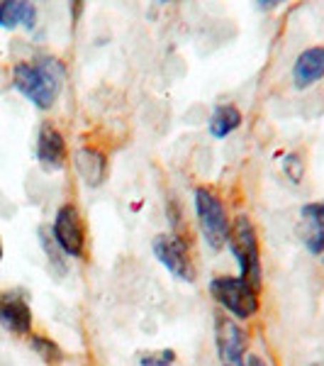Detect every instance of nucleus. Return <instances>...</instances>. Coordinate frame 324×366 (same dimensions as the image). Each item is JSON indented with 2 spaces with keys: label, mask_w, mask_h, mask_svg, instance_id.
<instances>
[{
  "label": "nucleus",
  "mask_w": 324,
  "mask_h": 366,
  "mask_svg": "<svg viewBox=\"0 0 324 366\" xmlns=\"http://www.w3.org/2000/svg\"><path fill=\"white\" fill-rule=\"evenodd\" d=\"M66 66L56 56H37L17 61L13 69V86L37 110H51L64 91Z\"/></svg>",
  "instance_id": "1"
},
{
  "label": "nucleus",
  "mask_w": 324,
  "mask_h": 366,
  "mask_svg": "<svg viewBox=\"0 0 324 366\" xmlns=\"http://www.w3.org/2000/svg\"><path fill=\"white\" fill-rule=\"evenodd\" d=\"M227 247H229V252H232V257L237 259L241 279L249 281L256 291H261V283H263L261 247H258V234L249 215L234 217Z\"/></svg>",
  "instance_id": "2"
},
{
  "label": "nucleus",
  "mask_w": 324,
  "mask_h": 366,
  "mask_svg": "<svg viewBox=\"0 0 324 366\" xmlns=\"http://www.w3.org/2000/svg\"><path fill=\"white\" fill-rule=\"evenodd\" d=\"M210 296L234 320H251L261 310L258 291L241 276H215L210 281Z\"/></svg>",
  "instance_id": "3"
},
{
  "label": "nucleus",
  "mask_w": 324,
  "mask_h": 366,
  "mask_svg": "<svg viewBox=\"0 0 324 366\" xmlns=\"http://www.w3.org/2000/svg\"><path fill=\"white\" fill-rule=\"evenodd\" d=\"M196 215H198V225L203 232L205 244L212 252H220L227 247L229 232H232V222H229L227 208L222 203V198L217 196L212 188L208 186H198L196 188Z\"/></svg>",
  "instance_id": "4"
},
{
  "label": "nucleus",
  "mask_w": 324,
  "mask_h": 366,
  "mask_svg": "<svg viewBox=\"0 0 324 366\" xmlns=\"http://www.w3.org/2000/svg\"><path fill=\"white\" fill-rule=\"evenodd\" d=\"M215 347L217 359L222 366H246L249 354V332L241 327L239 320L229 317L227 312H215Z\"/></svg>",
  "instance_id": "5"
},
{
  "label": "nucleus",
  "mask_w": 324,
  "mask_h": 366,
  "mask_svg": "<svg viewBox=\"0 0 324 366\" xmlns=\"http://www.w3.org/2000/svg\"><path fill=\"white\" fill-rule=\"evenodd\" d=\"M56 244L61 252L71 259H83L86 254V225L81 210L74 203H64L54 215V225H51Z\"/></svg>",
  "instance_id": "6"
},
{
  "label": "nucleus",
  "mask_w": 324,
  "mask_h": 366,
  "mask_svg": "<svg viewBox=\"0 0 324 366\" xmlns=\"http://www.w3.org/2000/svg\"><path fill=\"white\" fill-rule=\"evenodd\" d=\"M151 247H154L158 262L168 269V274H173L178 281L196 283L198 269H196V264H193L191 249H188L183 237H178V234H156Z\"/></svg>",
  "instance_id": "7"
},
{
  "label": "nucleus",
  "mask_w": 324,
  "mask_h": 366,
  "mask_svg": "<svg viewBox=\"0 0 324 366\" xmlns=\"http://www.w3.org/2000/svg\"><path fill=\"white\" fill-rule=\"evenodd\" d=\"M0 327L15 337L32 335V308L22 291L0 293Z\"/></svg>",
  "instance_id": "8"
},
{
  "label": "nucleus",
  "mask_w": 324,
  "mask_h": 366,
  "mask_svg": "<svg viewBox=\"0 0 324 366\" xmlns=\"http://www.w3.org/2000/svg\"><path fill=\"white\" fill-rule=\"evenodd\" d=\"M37 162L44 171H61L66 167V139L51 122H42L37 134Z\"/></svg>",
  "instance_id": "9"
},
{
  "label": "nucleus",
  "mask_w": 324,
  "mask_h": 366,
  "mask_svg": "<svg viewBox=\"0 0 324 366\" xmlns=\"http://www.w3.org/2000/svg\"><path fill=\"white\" fill-rule=\"evenodd\" d=\"M324 79V46H310L300 51L293 64V84L300 91L312 88L317 81Z\"/></svg>",
  "instance_id": "10"
},
{
  "label": "nucleus",
  "mask_w": 324,
  "mask_h": 366,
  "mask_svg": "<svg viewBox=\"0 0 324 366\" xmlns=\"http://www.w3.org/2000/svg\"><path fill=\"white\" fill-rule=\"evenodd\" d=\"M76 171L83 179L86 186L98 188L103 186V181L108 179V157L103 154L96 147H81L76 152Z\"/></svg>",
  "instance_id": "11"
},
{
  "label": "nucleus",
  "mask_w": 324,
  "mask_h": 366,
  "mask_svg": "<svg viewBox=\"0 0 324 366\" xmlns=\"http://www.w3.org/2000/svg\"><path fill=\"white\" fill-rule=\"evenodd\" d=\"M37 22V8L32 3H22V0H0V27L15 29L27 27L32 29Z\"/></svg>",
  "instance_id": "12"
},
{
  "label": "nucleus",
  "mask_w": 324,
  "mask_h": 366,
  "mask_svg": "<svg viewBox=\"0 0 324 366\" xmlns=\"http://www.w3.org/2000/svg\"><path fill=\"white\" fill-rule=\"evenodd\" d=\"M241 125V110L232 103H222L210 115V134L215 139H225Z\"/></svg>",
  "instance_id": "13"
},
{
  "label": "nucleus",
  "mask_w": 324,
  "mask_h": 366,
  "mask_svg": "<svg viewBox=\"0 0 324 366\" xmlns=\"http://www.w3.org/2000/svg\"><path fill=\"white\" fill-rule=\"evenodd\" d=\"M39 244H42V249L46 254V262H49V267L54 274L59 276H64L66 274V254L61 252V247L56 244V239H54V232H51V227L49 225H42L39 227Z\"/></svg>",
  "instance_id": "14"
},
{
  "label": "nucleus",
  "mask_w": 324,
  "mask_h": 366,
  "mask_svg": "<svg viewBox=\"0 0 324 366\" xmlns=\"http://www.w3.org/2000/svg\"><path fill=\"white\" fill-rule=\"evenodd\" d=\"M29 347H32V352L49 366H59L64 359H66V354H64L61 347H59L51 337H46V335H34L32 332L29 335Z\"/></svg>",
  "instance_id": "15"
},
{
  "label": "nucleus",
  "mask_w": 324,
  "mask_h": 366,
  "mask_svg": "<svg viewBox=\"0 0 324 366\" xmlns=\"http://www.w3.org/2000/svg\"><path fill=\"white\" fill-rule=\"evenodd\" d=\"M300 215H303L305 229H324V200L303 205Z\"/></svg>",
  "instance_id": "16"
},
{
  "label": "nucleus",
  "mask_w": 324,
  "mask_h": 366,
  "mask_svg": "<svg viewBox=\"0 0 324 366\" xmlns=\"http://www.w3.org/2000/svg\"><path fill=\"white\" fill-rule=\"evenodd\" d=\"M280 167H283V174H285V179H290L293 183H300L305 179V162L300 154H285L280 159Z\"/></svg>",
  "instance_id": "17"
},
{
  "label": "nucleus",
  "mask_w": 324,
  "mask_h": 366,
  "mask_svg": "<svg viewBox=\"0 0 324 366\" xmlns=\"http://www.w3.org/2000/svg\"><path fill=\"white\" fill-rule=\"evenodd\" d=\"M176 359L178 357H176L173 350L144 352V354H139V366H173Z\"/></svg>",
  "instance_id": "18"
},
{
  "label": "nucleus",
  "mask_w": 324,
  "mask_h": 366,
  "mask_svg": "<svg viewBox=\"0 0 324 366\" xmlns=\"http://www.w3.org/2000/svg\"><path fill=\"white\" fill-rule=\"evenodd\" d=\"M303 242L310 254H317V257L324 254V229H305Z\"/></svg>",
  "instance_id": "19"
},
{
  "label": "nucleus",
  "mask_w": 324,
  "mask_h": 366,
  "mask_svg": "<svg viewBox=\"0 0 324 366\" xmlns=\"http://www.w3.org/2000/svg\"><path fill=\"white\" fill-rule=\"evenodd\" d=\"M246 366H270V364L263 357H258V354H246Z\"/></svg>",
  "instance_id": "20"
},
{
  "label": "nucleus",
  "mask_w": 324,
  "mask_h": 366,
  "mask_svg": "<svg viewBox=\"0 0 324 366\" xmlns=\"http://www.w3.org/2000/svg\"><path fill=\"white\" fill-rule=\"evenodd\" d=\"M0 262H3V242H0Z\"/></svg>",
  "instance_id": "21"
},
{
  "label": "nucleus",
  "mask_w": 324,
  "mask_h": 366,
  "mask_svg": "<svg viewBox=\"0 0 324 366\" xmlns=\"http://www.w3.org/2000/svg\"><path fill=\"white\" fill-rule=\"evenodd\" d=\"M310 366H324V362H315V364H310Z\"/></svg>",
  "instance_id": "22"
}]
</instances>
